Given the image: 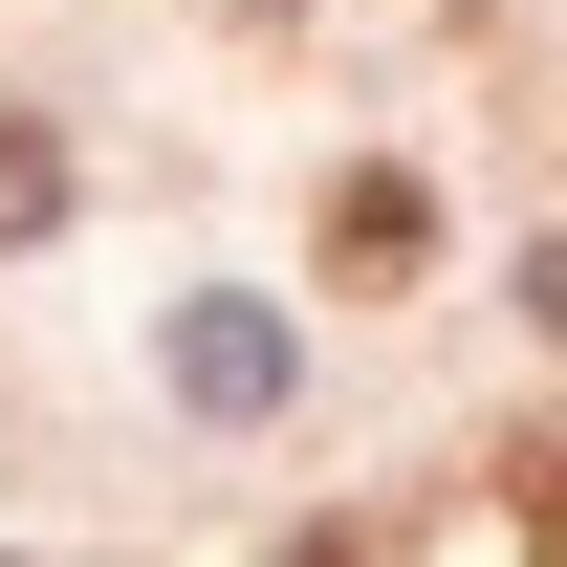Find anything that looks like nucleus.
<instances>
[{
	"label": "nucleus",
	"instance_id": "3",
	"mask_svg": "<svg viewBox=\"0 0 567 567\" xmlns=\"http://www.w3.org/2000/svg\"><path fill=\"white\" fill-rule=\"evenodd\" d=\"M44 218H66V153H44V132H0V240H44Z\"/></svg>",
	"mask_w": 567,
	"mask_h": 567
},
{
	"label": "nucleus",
	"instance_id": "2",
	"mask_svg": "<svg viewBox=\"0 0 567 567\" xmlns=\"http://www.w3.org/2000/svg\"><path fill=\"white\" fill-rule=\"evenodd\" d=\"M175 393H197V415H262V393H284V328H262V306H197V328H175Z\"/></svg>",
	"mask_w": 567,
	"mask_h": 567
},
{
	"label": "nucleus",
	"instance_id": "1",
	"mask_svg": "<svg viewBox=\"0 0 567 567\" xmlns=\"http://www.w3.org/2000/svg\"><path fill=\"white\" fill-rule=\"evenodd\" d=\"M436 262V197L415 175H328V284H415Z\"/></svg>",
	"mask_w": 567,
	"mask_h": 567
}]
</instances>
